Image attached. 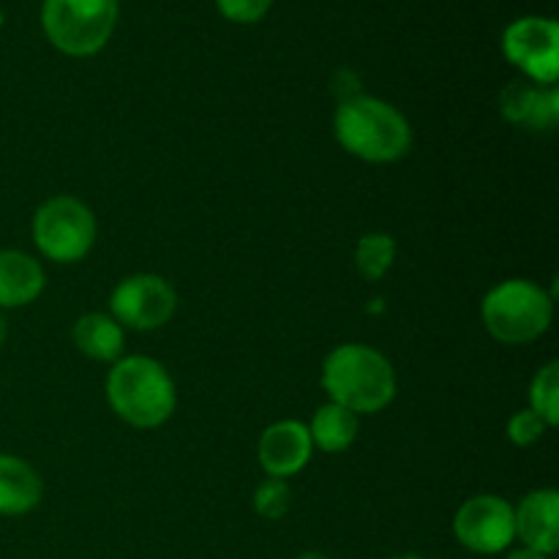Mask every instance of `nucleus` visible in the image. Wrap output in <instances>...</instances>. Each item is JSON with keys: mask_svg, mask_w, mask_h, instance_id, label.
I'll return each mask as SVG.
<instances>
[{"mask_svg": "<svg viewBox=\"0 0 559 559\" xmlns=\"http://www.w3.org/2000/svg\"><path fill=\"white\" fill-rule=\"evenodd\" d=\"M333 134L349 156L369 164L399 162L413 147L409 120L393 104L364 93L338 104L333 115Z\"/></svg>", "mask_w": 559, "mask_h": 559, "instance_id": "f257e3e1", "label": "nucleus"}, {"mask_svg": "<svg viewBox=\"0 0 559 559\" xmlns=\"http://www.w3.org/2000/svg\"><path fill=\"white\" fill-rule=\"evenodd\" d=\"M328 399L355 415H374L396 399V371L391 360L366 344H342L322 364Z\"/></svg>", "mask_w": 559, "mask_h": 559, "instance_id": "f03ea898", "label": "nucleus"}, {"mask_svg": "<svg viewBox=\"0 0 559 559\" xmlns=\"http://www.w3.org/2000/svg\"><path fill=\"white\" fill-rule=\"evenodd\" d=\"M107 402L134 429H158L173 418L178 393L169 371L156 358L126 355L109 369Z\"/></svg>", "mask_w": 559, "mask_h": 559, "instance_id": "7ed1b4c3", "label": "nucleus"}, {"mask_svg": "<svg viewBox=\"0 0 559 559\" xmlns=\"http://www.w3.org/2000/svg\"><path fill=\"white\" fill-rule=\"evenodd\" d=\"M480 317L491 338L519 347L549 331L555 300L540 284L530 278H506L486 293Z\"/></svg>", "mask_w": 559, "mask_h": 559, "instance_id": "20e7f679", "label": "nucleus"}, {"mask_svg": "<svg viewBox=\"0 0 559 559\" xmlns=\"http://www.w3.org/2000/svg\"><path fill=\"white\" fill-rule=\"evenodd\" d=\"M118 25V0H44L41 27L47 41L69 58L102 52Z\"/></svg>", "mask_w": 559, "mask_h": 559, "instance_id": "39448f33", "label": "nucleus"}, {"mask_svg": "<svg viewBox=\"0 0 559 559\" xmlns=\"http://www.w3.org/2000/svg\"><path fill=\"white\" fill-rule=\"evenodd\" d=\"M96 216L76 197H52L33 216V243L60 265L85 260L96 243Z\"/></svg>", "mask_w": 559, "mask_h": 559, "instance_id": "423d86ee", "label": "nucleus"}, {"mask_svg": "<svg viewBox=\"0 0 559 559\" xmlns=\"http://www.w3.org/2000/svg\"><path fill=\"white\" fill-rule=\"evenodd\" d=\"M502 55L527 82L555 87L559 80V25L551 16H519L502 31Z\"/></svg>", "mask_w": 559, "mask_h": 559, "instance_id": "0eeeda50", "label": "nucleus"}, {"mask_svg": "<svg viewBox=\"0 0 559 559\" xmlns=\"http://www.w3.org/2000/svg\"><path fill=\"white\" fill-rule=\"evenodd\" d=\"M178 309V293L156 273H134L118 282L109 295V317L131 331H158L173 320Z\"/></svg>", "mask_w": 559, "mask_h": 559, "instance_id": "6e6552de", "label": "nucleus"}, {"mask_svg": "<svg viewBox=\"0 0 559 559\" xmlns=\"http://www.w3.org/2000/svg\"><path fill=\"white\" fill-rule=\"evenodd\" d=\"M453 533L475 555H500L516 540L513 506L497 495L469 497L453 519Z\"/></svg>", "mask_w": 559, "mask_h": 559, "instance_id": "1a4fd4ad", "label": "nucleus"}, {"mask_svg": "<svg viewBox=\"0 0 559 559\" xmlns=\"http://www.w3.org/2000/svg\"><path fill=\"white\" fill-rule=\"evenodd\" d=\"M314 445L306 424L300 420H276L262 431L257 442V456L267 478H293L309 464Z\"/></svg>", "mask_w": 559, "mask_h": 559, "instance_id": "9d476101", "label": "nucleus"}, {"mask_svg": "<svg viewBox=\"0 0 559 559\" xmlns=\"http://www.w3.org/2000/svg\"><path fill=\"white\" fill-rule=\"evenodd\" d=\"M513 527L524 549L551 557L559 549V495L555 489H535L513 508Z\"/></svg>", "mask_w": 559, "mask_h": 559, "instance_id": "9b49d317", "label": "nucleus"}, {"mask_svg": "<svg viewBox=\"0 0 559 559\" xmlns=\"http://www.w3.org/2000/svg\"><path fill=\"white\" fill-rule=\"evenodd\" d=\"M502 118L530 131H551L559 118L557 87H540L527 80L508 82L500 93Z\"/></svg>", "mask_w": 559, "mask_h": 559, "instance_id": "f8f14e48", "label": "nucleus"}, {"mask_svg": "<svg viewBox=\"0 0 559 559\" xmlns=\"http://www.w3.org/2000/svg\"><path fill=\"white\" fill-rule=\"evenodd\" d=\"M44 267L16 249L0 251V311L22 309L44 293Z\"/></svg>", "mask_w": 559, "mask_h": 559, "instance_id": "ddd939ff", "label": "nucleus"}, {"mask_svg": "<svg viewBox=\"0 0 559 559\" xmlns=\"http://www.w3.org/2000/svg\"><path fill=\"white\" fill-rule=\"evenodd\" d=\"M44 486L25 459L0 453V516H25L41 502Z\"/></svg>", "mask_w": 559, "mask_h": 559, "instance_id": "4468645a", "label": "nucleus"}, {"mask_svg": "<svg viewBox=\"0 0 559 559\" xmlns=\"http://www.w3.org/2000/svg\"><path fill=\"white\" fill-rule=\"evenodd\" d=\"M76 349L82 355H87L91 360H102V364H115L118 358H123L126 347V333L118 322L109 314H93L80 317L74 322V331H71Z\"/></svg>", "mask_w": 559, "mask_h": 559, "instance_id": "2eb2a0df", "label": "nucleus"}, {"mask_svg": "<svg viewBox=\"0 0 559 559\" xmlns=\"http://www.w3.org/2000/svg\"><path fill=\"white\" fill-rule=\"evenodd\" d=\"M358 415L328 402L317 409L306 429H309L311 445L320 448L322 453H344L358 440Z\"/></svg>", "mask_w": 559, "mask_h": 559, "instance_id": "dca6fc26", "label": "nucleus"}, {"mask_svg": "<svg viewBox=\"0 0 559 559\" xmlns=\"http://www.w3.org/2000/svg\"><path fill=\"white\" fill-rule=\"evenodd\" d=\"M396 262V240L388 233H369L355 246V267L366 282H380Z\"/></svg>", "mask_w": 559, "mask_h": 559, "instance_id": "f3484780", "label": "nucleus"}, {"mask_svg": "<svg viewBox=\"0 0 559 559\" xmlns=\"http://www.w3.org/2000/svg\"><path fill=\"white\" fill-rule=\"evenodd\" d=\"M530 409L544 420L546 426L559 424V364L551 360L544 369H538V374L533 377V385H530Z\"/></svg>", "mask_w": 559, "mask_h": 559, "instance_id": "a211bd4d", "label": "nucleus"}, {"mask_svg": "<svg viewBox=\"0 0 559 559\" xmlns=\"http://www.w3.org/2000/svg\"><path fill=\"white\" fill-rule=\"evenodd\" d=\"M289 506H293V491H289L287 480L282 478H265L254 491V511L267 522H278L287 516Z\"/></svg>", "mask_w": 559, "mask_h": 559, "instance_id": "6ab92c4d", "label": "nucleus"}, {"mask_svg": "<svg viewBox=\"0 0 559 559\" xmlns=\"http://www.w3.org/2000/svg\"><path fill=\"white\" fill-rule=\"evenodd\" d=\"M218 14L235 25H257L273 9V0H213Z\"/></svg>", "mask_w": 559, "mask_h": 559, "instance_id": "aec40b11", "label": "nucleus"}, {"mask_svg": "<svg viewBox=\"0 0 559 559\" xmlns=\"http://www.w3.org/2000/svg\"><path fill=\"white\" fill-rule=\"evenodd\" d=\"M546 429H549V426H546L544 420H540L538 415L527 407V409H519V413L511 415L506 435L516 448H530V445H535V442H540V437L546 435Z\"/></svg>", "mask_w": 559, "mask_h": 559, "instance_id": "412c9836", "label": "nucleus"}, {"mask_svg": "<svg viewBox=\"0 0 559 559\" xmlns=\"http://www.w3.org/2000/svg\"><path fill=\"white\" fill-rule=\"evenodd\" d=\"M508 559H549V557L538 555V551H533V549H516L508 555Z\"/></svg>", "mask_w": 559, "mask_h": 559, "instance_id": "4be33fe9", "label": "nucleus"}, {"mask_svg": "<svg viewBox=\"0 0 559 559\" xmlns=\"http://www.w3.org/2000/svg\"><path fill=\"white\" fill-rule=\"evenodd\" d=\"M5 338H9V322H5L3 311H0V347L5 344Z\"/></svg>", "mask_w": 559, "mask_h": 559, "instance_id": "5701e85b", "label": "nucleus"}, {"mask_svg": "<svg viewBox=\"0 0 559 559\" xmlns=\"http://www.w3.org/2000/svg\"><path fill=\"white\" fill-rule=\"evenodd\" d=\"M298 559H328L325 555H317V551H306V555H300Z\"/></svg>", "mask_w": 559, "mask_h": 559, "instance_id": "b1692460", "label": "nucleus"}, {"mask_svg": "<svg viewBox=\"0 0 559 559\" xmlns=\"http://www.w3.org/2000/svg\"><path fill=\"white\" fill-rule=\"evenodd\" d=\"M393 559H424V557H418V555H402V557H393Z\"/></svg>", "mask_w": 559, "mask_h": 559, "instance_id": "393cba45", "label": "nucleus"}, {"mask_svg": "<svg viewBox=\"0 0 559 559\" xmlns=\"http://www.w3.org/2000/svg\"><path fill=\"white\" fill-rule=\"evenodd\" d=\"M0 27H3V11H0Z\"/></svg>", "mask_w": 559, "mask_h": 559, "instance_id": "a878e982", "label": "nucleus"}, {"mask_svg": "<svg viewBox=\"0 0 559 559\" xmlns=\"http://www.w3.org/2000/svg\"><path fill=\"white\" fill-rule=\"evenodd\" d=\"M118 3H120V0H118Z\"/></svg>", "mask_w": 559, "mask_h": 559, "instance_id": "bb28decb", "label": "nucleus"}]
</instances>
